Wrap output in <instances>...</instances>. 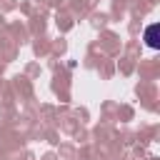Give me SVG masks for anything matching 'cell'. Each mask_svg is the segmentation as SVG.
Returning a JSON list of instances; mask_svg holds the SVG:
<instances>
[{
	"label": "cell",
	"mask_w": 160,
	"mask_h": 160,
	"mask_svg": "<svg viewBox=\"0 0 160 160\" xmlns=\"http://www.w3.org/2000/svg\"><path fill=\"white\" fill-rule=\"evenodd\" d=\"M158 30H160L158 22L148 25V30H145V42H148V48H160V42H158Z\"/></svg>",
	"instance_id": "1"
}]
</instances>
